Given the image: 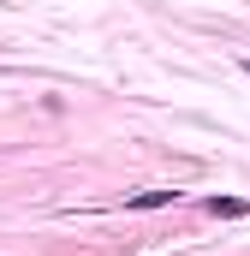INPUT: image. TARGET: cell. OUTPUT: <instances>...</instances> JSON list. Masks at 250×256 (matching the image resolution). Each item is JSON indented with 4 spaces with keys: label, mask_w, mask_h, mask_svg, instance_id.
I'll return each mask as SVG.
<instances>
[{
    "label": "cell",
    "mask_w": 250,
    "mask_h": 256,
    "mask_svg": "<svg viewBox=\"0 0 250 256\" xmlns=\"http://www.w3.org/2000/svg\"><path fill=\"white\" fill-rule=\"evenodd\" d=\"M244 72H250V60H244Z\"/></svg>",
    "instance_id": "3"
},
{
    "label": "cell",
    "mask_w": 250,
    "mask_h": 256,
    "mask_svg": "<svg viewBox=\"0 0 250 256\" xmlns=\"http://www.w3.org/2000/svg\"><path fill=\"white\" fill-rule=\"evenodd\" d=\"M173 196H179V191H137V196H131V208H167Z\"/></svg>",
    "instance_id": "2"
},
{
    "label": "cell",
    "mask_w": 250,
    "mask_h": 256,
    "mask_svg": "<svg viewBox=\"0 0 250 256\" xmlns=\"http://www.w3.org/2000/svg\"><path fill=\"white\" fill-rule=\"evenodd\" d=\"M202 208H208V214H214V220H238V214H244L250 202H244V196H208V202H202Z\"/></svg>",
    "instance_id": "1"
}]
</instances>
